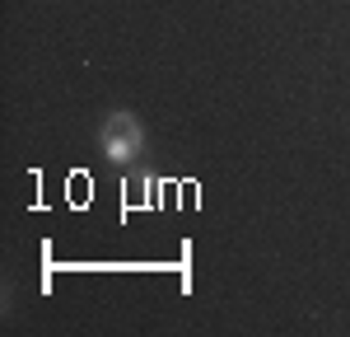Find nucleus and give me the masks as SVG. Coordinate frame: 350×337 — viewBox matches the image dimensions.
I'll use <instances>...</instances> for the list:
<instances>
[{
  "mask_svg": "<svg viewBox=\"0 0 350 337\" xmlns=\"http://www.w3.org/2000/svg\"><path fill=\"white\" fill-rule=\"evenodd\" d=\"M98 140H103V155H108L112 164H135V160L145 155V127H140V117L126 112V108H117V112L103 117Z\"/></svg>",
  "mask_w": 350,
  "mask_h": 337,
  "instance_id": "f257e3e1",
  "label": "nucleus"
}]
</instances>
